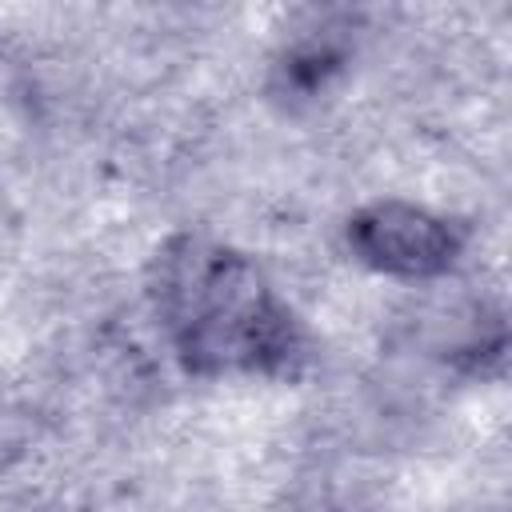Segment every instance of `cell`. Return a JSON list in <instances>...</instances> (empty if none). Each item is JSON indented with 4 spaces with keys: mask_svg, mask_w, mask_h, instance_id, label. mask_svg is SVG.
Wrapping results in <instances>:
<instances>
[{
    "mask_svg": "<svg viewBox=\"0 0 512 512\" xmlns=\"http://www.w3.org/2000/svg\"><path fill=\"white\" fill-rule=\"evenodd\" d=\"M344 244L356 264L404 284H440L464 256L468 232L440 208L380 196L360 204L344 224Z\"/></svg>",
    "mask_w": 512,
    "mask_h": 512,
    "instance_id": "obj_2",
    "label": "cell"
},
{
    "mask_svg": "<svg viewBox=\"0 0 512 512\" xmlns=\"http://www.w3.org/2000/svg\"><path fill=\"white\" fill-rule=\"evenodd\" d=\"M156 320L196 376H268L300 356V324L264 272L204 236H176L148 276Z\"/></svg>",
    "mask_w": 512,
    "mask_h": 512,
    "instance_id": "obj_1",
    "label": "cell"
}]
</instances>
